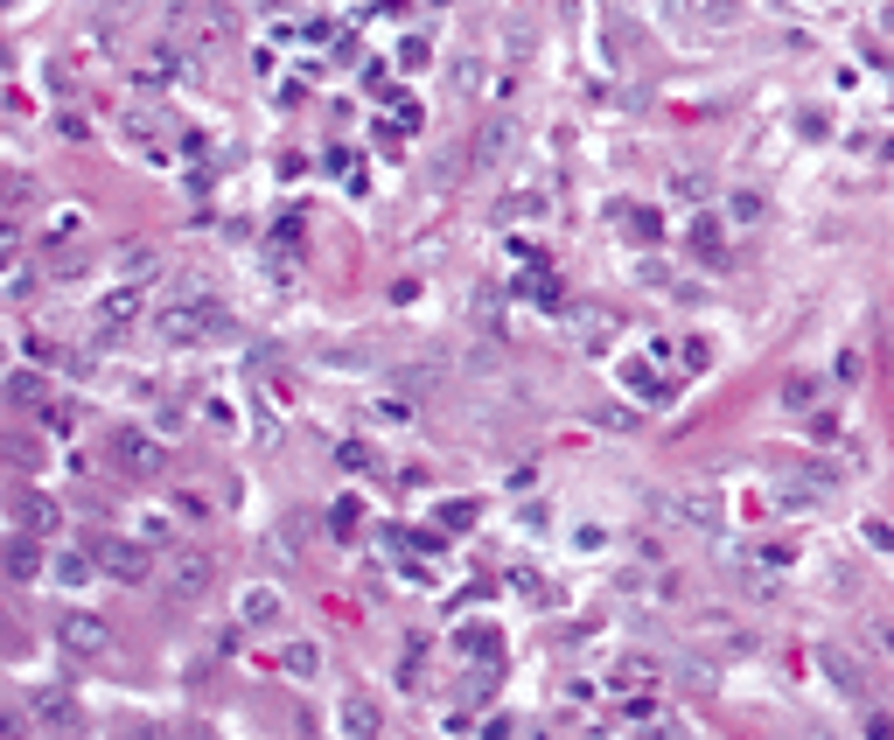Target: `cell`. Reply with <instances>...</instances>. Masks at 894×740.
Listing matches in <instances>:
<instances>
[{"label":"cell","mask_w":894,"mask_h":740,"mask_svg":"<svg viewBox=\"0 0 894 740\" xmlns=\"http://www.w3.org/2000/svg\"><path fill=\"white\" fill-rule=\"evenodd\" d=\"M874 643H881V656H894V622H881V629H874Z\"/></svg>","instance_id":"obj_28"},{"label":"cell","mask_w":894,"mask_h":740,"mask_svg":"<svg viewBox=\"0 0 894 740\" xmlns=\"http://www.w3.org/2000/svg\"><path fill=\"white\" fill-rule=\"evenodd\" d=\"M329 524H336V538L357 532V504H336V510H329Z\"/></svg>","instance_id":"obj_26"},{"label":"cell","mask_w":894,"mask_h":740,"mask_svg":"<svg viewBox=\"0 0 894 740\" xmlns=\"http://www.w3.org/2000/svg\"><path fill=\"white\" fill-rule=\"evenodd\" d=\"M455 85L476 91V85H483V64H476V57H455Z\"/></svg>","instance_id":"obj_23"},{"label":"cell","mask_w":894,"mask_h":740,"mask_svg":"<svg viewBox=\"0 0 894 740\" xmlns=\"http://www.w3.org/2000/svg\"><path fill=\"white\" fill-rule=\"evenodd\" d=\"M378 419H391V427H406V419H412V406H406V399H378Z\"/></svg>","instance_id":"obj_25"},{"label":"cell","mask_w":894,"mask_h":740,"mask_svg":"<svg viewBox=\"0 0 894 740\" xmlns=\"http://www.w3.org/2000/svg\"><path fill=\"white\" fill-rule=\"evenodd\" d=\"M336 727H343V740H378L385 733V705L371 692H343V705H336Z\"/></svg>","instance_id":"obj_4"},{"label":"cell","mask_w":894,"mask_h":740,"mask_svg":"<svg viewBox=\"0 0 894 740\" xmlns=\"http://www.w3.org/2000/svg\"><path fill=\"white\" fill-rule=\"evenodd\" d=\"M239 622H245V629H273V622H280V594H273V587H252L245 607H239Z\"/></svg>","instance_id":"obj_12"},{"label":"cell","mask_w":894,"mask_h":740,"mask_svg":"<svg viewBox=\"0 0 894 740\" xmlns=\"http://www.w3.org/2000/svg\"><path fill=\"white\" fill-rule=\"evenodd\" d=\"M455 650L468 656V664H489V656H496V629H461Z\"/></svg>","instance_id":"obj_18"},{"label":"cell","mask_w":894,"mask_h":740,"mask_svg":"<svg viewBox=\"0 0 894 740\" xmlns=\"http://www.w3.org/2000/svg\"><path fill=\"white\" fill-rule=\"evenodd\" d=\"M650 517L671 524V532H692V538H720L727 504H720L713 483H686V489H671V496H650Z\"/></svg>","instance_id":"obj_1"},{"label":"cell","mask_w":894,"mask_h":740,"mask_svg":"<svg viewBox=\"0 0 894 740\" xmlns=\"http://www.w3.org/2000/svg\"><path fill=\"white\" fill-rule=\"evenodd\" d=\"M294 678H322V643H286V656H280Z\"/></svg>","instance_id":"obj_15"},{"label":"cell","mask_w":894,"mask_h":740,"mask_svg":"<svg viewBox=\"0 0 894 740\" xmlns=\"http://www.w3.org/2000/svg\"><path fill=\"white\" fill-rule=\"evenodd\" d=\"M8 573H14V580H36V573H42V545H36V538H14V545H8Z\"/></svg>","instance_id":"obj_14"},{"label":"cell","mask_w":894,"mask_h":740,"mask_svg":"<svg viewBox=\"0 0 894 740\" xmlns=\"http://www.w3.org/2000/svg\"><path fill=\"white\" fill-rule=\"evenodd\" d=\"M134 314H140V301H134V294H113V301L98 308V342L126 335V329H134Z\"/></svg>","instance_id":"obj_10"},{"label":"cell","mask_w":894,"mask_h":740,"mask_svg":"<svg viewBox=\"0 0 894 740\" xmlns=\"http://www.w3.org/2000/svg\"><path fill=\"white\" fill-rule=\"evenodd\" d=\"M440 524L447 532H468V524H476V504H440Z\"/></svg>","instance_id":"obj_22"},{"label":"cell","mask_w":894,"mask_h":740,"mask_svg":"<svg viewBox=\"0 0 894 740\" xmlns=\"http://www.w3.org/2000/svg\"><path fill=\"white\" fill-rule=\"evenodd\" d=\"M113 266H119L126 280H147L154 266H162V259H154V245H126V252H113Z\"/></svg>","instance_id":"obj_17"},{"label":"cell","mask_w":894,"mask_h":740,"mask_svg":"<svg viewBox=\"0 0 894 740\" xmlns=\"http://www.w3.org/2000/svg\"><path fill=\"white\" fill-rule=\"evenodd\" d=\"M810 740H832V733H825V727H810Z\"/></svg>","instance_id":"obj_29"},{"label":"cell","mask_w":894,"mask_h":740,"mask_svg":"<svg viewBox=\"0 0 894 740\" xmlns=\"http://www.w3.org/2000/svg\"><path fill=\"white\" fill-rule=\"evenodd\" d=\"M825 678L838 684V692H853V699H866V671L853 664L846 650H825Z\"/></svg>","instance_id":"obj_11"},{"label":"cell","mask_w":894,"mask_h":740,"mask_svg":"<svg viewBox=\"0 0 894 740\" xmlns=\"http://www.w3.org/2000/svg\"><path fill=\"white\" fill-rule=\"evenodd\" d=\"M8 399H14V406H42V384L29 378V370H14V378H8Z\"/></svg>","instance_id":"obj_20"},{"label":"cell","mask_w":894,"mask_h":740,"mask_svg":"<svg viewBox=\"0 0 894 740\" xmlns=\"http://www.w3.org/2000/svg\"><path fill=\"white\" fill-rule=\"evenodd\" d=\"M866 538H874L881 552H894V524H887V517H866Z\"/></svg>","instance_id":"obj_24"},{"label":"cell","mask_w":894,"mask_h":740,"mask_svg":"<svg viewBox=\"0 0 894 740\" xmlns=\"http://www.w3.org/2000/svg\"><path fill=\"white\" fill-rule=\"evenodd\" d=\"M832 378H838V384H859V378H866V357H859V350H838Z\"/></svg>","instance_id":"obj_21"},{"label":"cell","mask_w":894,"mask_h":740,"mask_svg":"<svg viewBox=\"0 0 894 740\" xmlns=\"http://www.w3.org/2000/svg\"><path fill=\"white\" fill-rule=\"evenodd\" d=\"M91 559H98V573L126 580V587H134V580H147V552H140L134 538H98V545H91Z\"/></svg>","instance_id":"obj_5"},{"label":"cell","mask_w":894,"mask_h":740,"mask_svg":"<svg viewBox=\"0 0 894 740\" xmlns=\"http://www.w3.org/2000/svg\"><path fill=\"white\" fill-rule=\"evenodd\" d=\"M866 740H894V720H887V712H866Z\"/></svg>","instance_id":"obj_27"},{"label":"cell","mask_w":894,"mask_h":740,"mask_svg":"<svg viewBox=\"0 0 894 740\" xmlns=\"http://www.w3.org/2000/svg\"><path fill=\"white\" fill-rule=\"evenodd\" d=\"M210 587H217V559H210L203 545H182L175 559H168V594L175 601H203Z\"/></svg>","instance_id":"obj_3"},{"label":"cell","mask_w":894,"mask_h":740,"mask_svg":"<svg viewBox=\"0 0 894 740\" xmlns=\"http://www.w3.org/2000/svg\"><path fill=\"white\" fill-rule=\"evenodd\" d=\"M511 147H517V126H511V119H483V134H476V168H496Z\"/></svg>","instance_id":"obj_7"},{"label":"cell","mask_w":894,"mask_h":740,"mask_svg":"<svg viewBox=\"0 0 894 740\" xmlns=\"http://www.w3.org/2000/svg\"><path fill=\"white\" fill-rule=\"evenodd\" d=\"M113 461L134 468V475H162V468H168V455H162V447H154L140 427H119V434H113Z\"/></svg>","instance_id":"obj_6"},{"label":"cell","mask_w":894,"mask_h":740,"mask_svg":"<svg viewBox=\"0 0 894 740\" xmlns=\"http://www.w3.org/2000/svg\"><path fill=\"white\" fill-rule=\"evenodd\" d=\"M36 720L42 727H77V699L70 692H36Z\"/></svg>","instance_id":"obj_13"},{"label":"cell","mask_w":894,"mask_h":740,"mask_svg":"<svg viewBox=\"0 0 894 740\" xmlns=\"http://www.w3.org/2000/svg\"><path fill=\"white\" fill-rule=\"evenodd\" d=\"M57 650L105 656V650H113V629H105V615H91V607H64V615H57Z\"/></svg>","instance_id":"obj_2"},{"label":"cell","mask_w":894,"mask_h":740,"mask_svg":"<svg viewBox=\"0 0 894 740\" xmlns=\"http://www.w3.org/2000/svg\"><path fill=\"white\" fill-rule=\"evenodd\" d=\"M14 524H21V532H57V504H49V496L42 489H29V496H21V504H14Z\"/></svg>","instance_id":"obj_8"},{"label":"cell","mask_w":894,"mask_h":740,"mask_svg":"<svg viewBox=\"0 0 894 740\" xmlns=\"http://www.w3.org/2000/svg\"><path fill=\"white\" fill-rule=\"evenodd\" d=\"M91 566H98V559H85V552H57V566H49V573H57V587H85Z\"/></svg>","instance_id":"obj_16"},{"label":"cell","mask_w":894,"mask_h":740,"mask_svg":"<svg viewBox=\"0 0 894 740\" xmlns=\"http://www.w3.org/2000/svg\"><path fill=\"white\" fill-rule=\"evenodd\" d=\"M678 684H686V692H699V699H706V692H720V671L706 664L699 650H678Z\"/></svg>","instance_id":"obj_9"},{"label":"cell","mask_w":894,"mask_h":740,"mask_svg":"<svg viewBox=\"0 0 894 740\" xmlns=\"http://www.w3.org/2000/svg\"><path fill=\"white\" fill-rule=\"evenodd\" d=\"M720 210H727V224H761V196L755 189H733Z\"/></svg>","instance_id":"obj_19"}]
</instances>
